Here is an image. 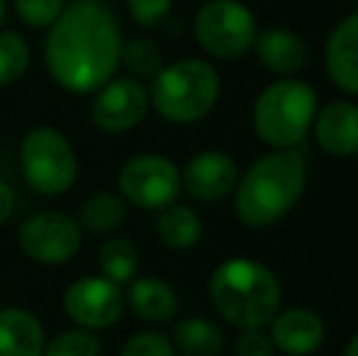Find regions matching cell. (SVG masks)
<instances>
[{
  "label": "cell",
  "instance_id": "cell-19",
  "mask_svg": "<svg viewBox=\"0 0 358 356\" xmlns=\"http://www.w3.org/2000/svg\"><path fill=\"white\" fill-rule=\"evenodd\" d=\"M156 237L166 249H173V252L195 249L200 244V239H203V218H200L195 208L176 200L169 208L159 210Z\"/></svg>",
  "mask_w": 358,
  "mask_h": 356
},
{
  "label": "cell",
  "instance_id": "cell-29",
  "mask_svg": "<svg viewBox=\"0 0 358 356\" xmlns=\"http://www.w3.org/2000/svg\"><path fill=\"white\" fill-rule=\"evenodd\" d=\"M234 356H275V347L266 329H241L234 344Z\"/></svg>",
  "mask_w": 358,
  "mask_h": 356
},
{
  "label": "cell",
  "instance_id": "cell-8",
  "mask_svg": "<svg viewBox=\"0 0 358 356\" xmlns=\"http://www.w3.org/2000/svg\"><path fill=\"white\" fill-rule=\"evenodd\" d=\"M117 193L139 210L159 213L178 200L180 169L164 154H137L117 173Z\"/></svg>",
  "mask_w": 358,
  "mask_h": 356
},
{
  "label": "cell",
  "instance_id": "cell-26",
  "mask_svg": "<svg viewBox=\"0 0 358 356\" xmlns=\"http://www.w3.org/2000/svg\"><path fill=\"white\" fill-rule=\"evenodd\" d=\"M117 356H178V352L169 334L159 329H144V332H134L122 344Z\"/></svg>",
  "mask_w": 358,
  "mask_h": 356
},
{
  "label": "cell",
  "instance_id": "cell-17",
  "mask_svg": "<svg viewBox=\"0 0 358 356\" xmlns=\"http://www.w3.org/2000/svg\"><path fill=\"white\" fill-rule=\"evenodd\" d=\"M124 303L144 325H169L176 320L180 300L176 288L161 276H137L127 283Z\"/></svg>",
  "mask_w": 358,
  "mask_h": 356
},
{
  "label": "cell",
  "instance_id": "cell-14",
  "mask_svg": "<svg viewBox=\"0 0 358 356\" xmlns=\"http://www.w3.org/2000/svg\"><path fill=\"white\" fill-rule=\"evenodd\" d=\"M312 134L322 152L329 157H356L358 154V105L354 100H331L317 110Z\"/></svg>",
  "mask_w": 358,
  "mask_h": 356
},
{
  "label": "cell",
  "instance_id": "cell-32",
  "mask_svg": "<svg viewBox=\"0 0 358 356\" xmlns=\"http://www.w3.org/2000/svg\"><path fill=\"white\" fill-rule=\"evenodd\" d=\"M5 13H8V3L0 0V24H3V20H5Z\"/></svg>",
  "mask_w": 358,
  "mask_h": 356
},
{
  "label": "cell",
  "instance_id": "cell-10",
  "mask_svg": "<svg viewBox=\"0 0 358 356\" xmlns=\"http://www.w3.org/2000/svg\"><path fill=\"white\" fill-rule=\"evenodd\" d=\"M62 303L64 313L76 327L90 329V332L115 327L127 308L122 285L113 283L100 273L76 278L64 290Z\"/></svg>",
  "mask_w": 358,
  "mask_h": 356
},
{
  "label": "cell",
  "instance_id": "cell-6",
  "mask_svg": "<svg viewBox=\"0 0 358 356\" xmlns=\"http://www.w3.org/2000/svg\"><path fill=\"white\" fill-rule=\"evenodd\" d=\"M20 171L34 193L57 198L73 188L78 178V157L66 134L39 124L20 142Z\"/></svg>",
  "mask_w": 358,
  "mask_h": 356
},
{
  "label": "cell",
  "instance_id": "cell-11",
  "mask_svg": "<svg viewBox=\"0 0 358 356\" xmlns=\"http://www.w3.org/2000/svg\"><path fill=\"white\" fill-rule=\"evenodd\" d=\"M151 108L149 88L132 76H113L90 100V120L105 134H124L144 122Z\"/></svg>",
  "mask_w": 358,
  "mask_h": 356
},
{
  "label": "cell",
  "instance_id": "cell-1",
  "mask_svg": "<svg viewBox=\"0 0 358 356\" xmlns=\"http://www.w3.org/2000/svg\"><path fill=\"white\" fill-rule=\"evenodd\" d=\"M122 29L103 0H73L47 29L44 64L59 88L73 95H93L117 76Z\"/></svg>",
  "mask_w": 358,
  "mask_h": 356
},
{
  "label": "cell",
  "instance_id": "cell-2",
  "mask_svg": "<svg viewBox=\"0 0 358 356\" xmlns=\"http://www.w3.org/2000/svg\"><path fill=\"white\" fill-rule=\"evenodd\" d=\"M307 188V159L300 149H271L234 185V215L244 227L266 229L295 210Z\"/></svg>",
  "mask_w": 358,
  "mask_h": 356
},
{
  "label": "cell",
  "instance_id": "cell-28",
  "mask_svg": "<svg viewBox=\"0 0 358 356\" xmlns=\"http://www.w3.org/2000/svg\"><path fill=\"white\" fill-rule=\"evenodd\" d=\"M173 10V0H127V13L134 24L154 29L164 22Z\"/></svg>",
  "mask_w": 358,
  "mask_h": 356
},
{
  "label": "cell",
  "instance_id": "cell-20",
  "mask_svg": "<svg viewBox=\"0 0 358 356\" xmlns=\"http://www.w3.org/2000/svg\"><path fill=\"white\" fill-rule=\"evenodd\" d=\"M176 352L183 356H220L224 352V329L210 318L190 315L173 325L171 334Z\"/></svg>",
  "mask_w": 358,
  "mask_h": 356
},
{
  "label": "cell",
  "instance_id": "cell-30",
  "mask_svg": "<svg viewBox=\"0 0 358 356\" xmlns=\"http://www.w3.org/2000/svg\"><path fill=\"white\" fill-rule=\"evenodd\" d=\"M15 203H17V198H15L13 185L5 183V180H0V225L8 222V220L13 218Z\"/></svg>",
  "mask_w": 358,
  "mask_h": 356
},
{
  "label": "cell",
  "instance_id": "cell-9",
  "mask_svg": "<svg viewBox=\"0 0 358 356\" xmlns=\"http://www.w3.org/2000/svg\"><path fill=\"white\" fill-rule=\"evenodd\" d=\"M17 247L34 264L64 266L83 247V229L69 213L39 210L20 225Z\"/></svg>",
  "mask_w": 358,
  "mask_h": 356
},
{
  "label": "cell",
  "instance_id": "cell-23",
  "mask_svg": "<svg viewBox=\"0 0 358 356\" xmlns=\"http://www.w3.org/2000/svg\"><path fill=\"white\" fill-rule=\"evenodd\" d=\"M120 66L129 71V76L137 81H151L164 64V52L161 47L149 37H132L122 42V57H120Z\"/></svg>",
  "mask_w": 358,
  "mask_h": 356
},
{
  "label": "cell",
  "instance_id": "cell-12",
  "mask_svg": "<svg viewBox=\"0 0 358 356\" xmlns=\"http://www.w3.org/2000/svg\"><path fill=\"white\" fill-rule=\"evenodd\" d=\"M236 180H239V171L234 159L220 149H205L193 154L180 169V188L195 203H220L234 193Z\"/></svg>",
  "mask_w": 358,
  "mask_h": 356
},
{
  "label": "cell",
  "instance_id": "cell-15",
  "mask_svg": "<svg viewBox=\"0 0 358 356\" xmlns=\"http://www.w3.org/2000/svg\"><path fill=\"white\" fill-rule=\"evenodd\" d=\"M251 49L261 66L280 78L297 76L310 62V49H307L305 39L287 27L259 29Z\"/></svg>",
  "mask_w": 358,
  "mask_h": 356
},
{
  "label": "cell",
  "instance_id": "cell-27",
  "mask_svg": "<svg viewBox=\"0 0 358 356\" xmlns=\"http://www.w3.org/2000/svg\"><path fill=\"white\" fill-rule=\"evenodd\" d=\"M64 8L66 0H15L17 17L32 29H49Z\"/></svg>",
  "mask_w": 358,
  "mask_h": 356
},
{
  "label": "cell",
  "instance_id": "cell-3",
  "mask_svg": "<svg viewBox=\"0 0 358 356\" xmlns=\"http://www.w3.org/2000/svg\"><path fill=\"white\" fill-rule=\"evenodd\" d=\"M215 313L236 329H266L283 300L278 276L251 257L217 264L208 280Z\"/></svg>",
  "mask_w": 358,
  "mask_h": 356
},
{
  "label": "cell",
  "instance_id": "cell-18",
  "mask_svg": "<svg viewBox=\"0 0 358 356\" xmlns=\"http://www.w3.org/2000/svg\"><path fill=\"white\" fill-rule=\"evenodd\" d=\"M47 334L34 313L24 308L0 310V356H42Z\"/></svg>",
  "mask_w": 358,
  "mask_h": 356
},
{
  "label": "cell",
  "instance_id": "cell-13",
  "mask_svg": "<svg viewBox=\"0 0 358 356\" xmlns=\"http://www.w3.org/2000/svg\"><path fill=\"white\" fill-rule=\"evenodd\" d=\"M268 337L275 352L287 356H312L327 339V325L310 308L278 310L268 322Z\"/></svg>",
  "mask_w": 358,
  "mask_h": 356
},
{
  "label": "cell",
  "instance_id": "cell-7",
  "mask_svg": "<svg viewBox=\"0 0 358 356\" xmlns=\"http://www.w3.org/2000/svg\"><path fill=\"white\" fill-rule=\"evenodd\" d=\"M193 34L208 57L234 62L251 52L259 24L251 8L239 0H205L195 13Z\"/></svg>",
  "mask_w": 358,
  "mask_h": 356
},
{
  "label": "cell",
  "instance_id": "cell-24",
  "mask_svg": "<svg viewBox=\"0 0 358 356\" xmlns=\"http://www.w3.org/2000/svg\"><path fill=\"white\" fill-rule=\"evenodd\" d=\"M32 52L22 34L0 29V88L13 86L27 73Z\"/></svg>",
  "mask_w": 358,
  "mask_h": 356
},
{
  "label": "cell",
  "instance_id": "cell-25",
  "mask_svg": "<svg viewBox=\"0 0 358 356\" xmlns=\"http://www.w3.org/2000/svg\"><path fill=\"white\" fill-rule=\"evenodd\" d=\"M42 356H103V344L90 329L71 327L47 339Z\"/></svg>",
  "mask_w": 358,
  "mask_h": 356
},
{
  "label": "cell",
  "instance_id": "cell-16",
  "mask_svg": "<svg viewBox=\"0 0 358 356\" xmlns=\"http://www.w3.org/2000/svg\"><path fill=\"white\" fill-rule=\"evenodd\" d=\"M324 66L336 88L358 95V10L331 29L324 47Z\"/></svg>",
  "mask_w": 358,
  "mask_h": 356
},
{
  "label": "cell",
  "instance_id": "cell-31",
  "mask_svg": "<svg viewBox=\"0 0 358 356\" xmlns=\"http://www.w3.org/2000/svg\"><path fill=\"white\" fill-rule=\"evenodd\" d=\"M341 356H358V332L349 339V342H346V347H344V352H341Z\"/></svg>",
  "mask_w": 358,
  "mask_h": 356
},
{
  "label": "cell",
  "instance_id": "cell-4",
  "mask_svg": "<svg viewBox=\"0 0 358 356\" xmlns=\"http://www.w3.org/2000/svg\"><path fill=\"white\" fill-rule=\"evenodd\" d=\"M222 93L220 71L208 59L166 64L149 86L151 108L171 124H195L215 110Z\"/></svg>",
  "mask_w": 358,
  "mask_h": 356
},
{
  "label": "cell",
  "instance_id": "cell-21",
  "mask_svg": "<svg viewBox=\"0 0 358 356\" xmlns=\"http://www.w3.org/2000/svg\"><path fill=\"white\" fill-rule=\"evenodd\" d=\"M76 220L90 234H113L127 220V200L113 190H98L85 198Z\"/></svg>",
  "mask_w": 358,
  "mask_h": 356
},
{
  "label": "cell",
  "instance_id": "cell-5",
  "mask_svg": "<svg viewBox=\"0 0 358 356\" xmlns=\"http://www.w3.org/2000/svg\"><path fill=\"white\" fill-rule=\"evenodd\" d=\"M320 98L312 83L287 76L266 86L254 100L251 124L271 149H297L312 132Z\"/></svg>",
  "mask_w": 358,
  "mask_h": 356
},
{
  "label": "cell",
  "instance_id": "cell-22",
  "mask_svg": "<svg viewBox=\"0 0 358 356\" xmlns=\"http://www.w3.org/2000/svg\"><path fill=\"white\" fill-rule=\"evenodd\" d=\"M98 273L117 285H127L139 273V252L132 239L108 237L98 247Z\"/></svg>",
  "mask_w": 358,
  "mask_h": 356
}]
</instances>
